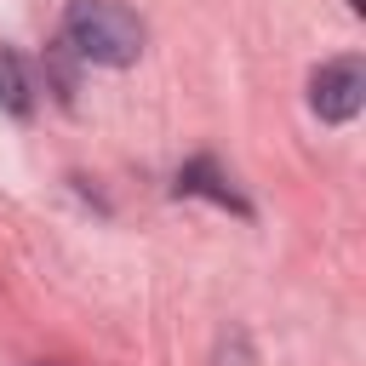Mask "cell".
<instances>
[{"instance_id":"6da1fadb","label":"cell","mask_w":366,"mask_h":366,"mask_svg":"<svg viewBox=\"0 0 366 366\" xmlns=\"http://www.w3.org/2000/svg\"><path fill=\"white\" fill-rule=\"evenodd\" d=\"M63 40L86 57V63H109L126 69L143 51V23L120 6V0H69L63 11Z\"/></svg>"},{"instance_id":"7a4b0ae2","label":"cell","mask_w":366,"mask_h":366,"mask_svg":"<svg viewBox=\"0 0 366 366\" xmlns=\"http://www.w3.org/2000/svg\"><path fill=\"white\" fill-rule=\"evenodd\" d=\"M309 103L320 120H355L360 103H366V63L360 57H332L315 69L309 80Z\"/></svg>"},{"instance_id":"3957f363","label":"cell","mask_w":366,"mask_h":366,"mask_svg":"<svg viewBox=\"0 0 366 366\" xmlns=\"http://www.w3.org/2000/svg\"><path fill=\"white\" fill-rule=\"evenodd\" d=\"M29 92H34V86H29V69H23V57L0 46V103H6L11 114H29V109H34V97H29Z\"/></svg>"}]
</instances>
